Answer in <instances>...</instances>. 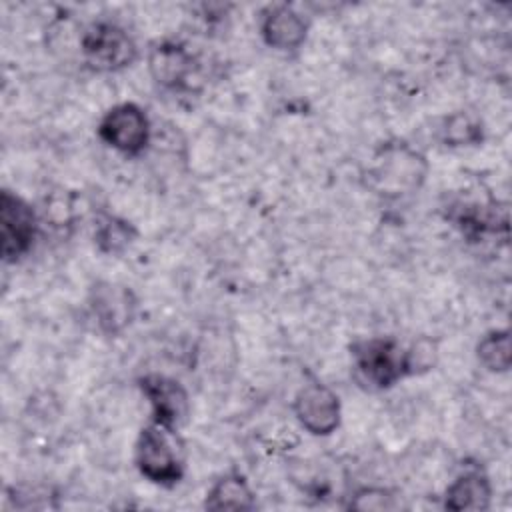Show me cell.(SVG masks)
<instances>
[{
  "instance_id": "obj_1",
  "label": "cell",
  "mask_w": 512,
  "mask_h": 512,
  "mask_svg": "<svg viewBox=\"0 0 512 512\" xmlns=\"http://www.w3.org/2000/svg\"><path fill=\"white\" fill-rule=\"evenodd\" d=\"M428 176L424 154L404 140L382 144L372 156L366 178L368 186L382 198H402L418 192Z\"/></svg>"
},
{
  "instance_id": "obj_2",
  "label": "cell",
  "mask_w": 512,
  "mask_h": 512,
  "mask_svg": "<svg viewBox=\"0 0 512 512\" xmlns=\"http://www.w3.org/2000/svg\"><path fill=\"white\" fill-rule=\"evenodd\" d=\"M134 462L146 480L160 486L178 484L186 470V454L176 428L150 420L136 438Z\"/></svg>"
},
{
  "instance_id": "obj_3",
  "label": "cell",
  "mask_w": 512,
  "mask_h": 512,
  "mask_svg": "<svg viewBox=\"0 0 512 512\" xmlns=\"http://www.w3.org/2000/svg\"><path fill=\"white\" fill-rule=\"evenodd\" d=\"M354 380L366 390H386L406 378L404 348L394 338L374 336L350 344Z\"/></svg>"
},
{
  "instance_id": "obj_4",
  "label": "cell",
  "mask_w": 512,
  "mask_h": 512,
  "mask_svg": "<svg viewBox=\"0 0 512 512\" xmlns=\"http://www.w3.org/2000/svg\"><path fill=\"white\" fill-rule=\"evenodd\" d=\"M80 56L96 72H118L136 62L138 48L122 26L110 20H98L82 30Z\"/></svg>"
},
{
  "instance_id": "obj_5",
  "label": "cell",
  "mask_w": 512,
  "mask_h": 512,
  "mask_svg": "<svg viewBox=\"0 0 512 512\" xmlns=\"http://www.w3.org/2000/svg\"><path fill=\"white\" fill-rule=\"evenodd\" d=\"M98 136L120 154L138 156L150 144L152 126L146 110L134 102H122L102 116Z\"/></svg>"
},
{
  "instance_id": "obj_6",
  "label": "cell",
  "mask_w": 512,
  "mask_h": 512,
  "mask_svg": "<svg viewBox=\"0 0 512 512\" xmlns=\"http://www.w3.org/2000/svg\"><path fill=\"white\" fill-rule=\"evenodd\" d=\"M38 234V218L34 208L12 194L2 190L0 194V240L4 262H16L26 256Z\"/></svg>"
},
{
  "instance_id": "obj_7",
  "label": "cell",
  "mask_w": 512,
  "mask_h": 512,
  "mask_svg": "<svg viewBox=\"0 0 512 512\" xmlns=\"http://www.w3.org/2000/svg\"><path fill=\"white\" fill-rule=\"evenodd\" d=\"M148 72L160 88L184 92L192 90V82L198 80V62L186 44L158 40L148 50Z\"/></svg>"
},
{
  "instance_id": "obj_8",
  "label": "cell",
  "mask_w": 512,
  "mask_h": 512,
  "mask_svg": "<svg viewBox=\"0 0 512 512\" xmlns=\"http://www.w3.org/2000/svg\"><path fill=\"white\" fill-rule=\"evenodd\" d=\"M292 408L300 426L312 436H330L340 426V398L320 380L306 382L294 396Z\"/></svg>"
},
{
  "instance_id": "obj_9",
  "label": "cell",
  "mask_w": 512,
  "mask_h": 512,
  "mask_svg": "<svg viewBox=\"0 0 512 512\" xmlns=\"http://www.w3.org/2000/svg\"><path fill=\"white\" fill-rule=\"evenodd\" d=\"M136 308L138 300L128 286L98 282L90 290L92 316L96 318L98 328L108 336H116L126 330L134 320Z\"/></svg>"
},
{
  "instance_id": "obj_10",
  "label": "cell",
  "mask_w": 512,
  "mask_h": 512,
  "mask_svg": "<svg viewBox=\"0 0 512 512\" xmlns=\"http://www.w3.org/2000/svg\"><path fill=\"white\" fill-rule=\"evenodd\" d=\"M142 394L152 408V420L180 428L190 416V398L186 388L164 374H146L138 380Z\"/></svg>"
},
{
  "instance_id": "obj_11",
  "label": "cell",
  "mask_w": 512,
  "mask_h": 512,
  "mask_svg": "<svg viewBox=\"0 0 512 512\" xmlns=\"http://www.w3.org/2000/svg\"><path fill=\"white\" fill-rule=\"evenodd\" d=\"M260 36L278 52L298 50L308 36V20L290 4H270L260 14Z\"/></svg>"
},
{
  "instance_id": "obj_12",
  "label": "cell",
  "mask_w": 512,
  "mask_h": 512,
  "mask_svg": "<svg viewBox=\"0 0 512 512\" xmlns=\"http://www.w3.org/2000/svg\"><path fill=\"white\" fill-rule=\"evenodd\" d=\"M492 500L490 478L480 470L472 468L460 474L444 492V508L448 510H488Z\"/></svg>"
},
{
  "instance_id": "obj_13",
  "label": "cell",
  "mask_w": 512,
  "mask_h": 512,
  "mask_svg": "<svg viewBox=\"0 0 512 512\" xmlns=\"http://www.w3.org/2000/svg\"><path fill=\"white\" fill-rule=\"evenodd\" d=\"M204 508L206 510H254L256 496L242 474L230 472L220 476L212 484V488L206 494Z\"/></svg>"
},
{
  "instance_id": "obj_14",
  "label": "cell",
  "mask_w": 512,
  "mask_h": 512,
  "mask_svg": "<svg viewBox=\"0 0 512 512\" xmlns=\"http://www.w3.org/2000/svg\"><path fill=\"white\" fill-rule=\"evenodd\" d=\"M136 228L114 214L100 212L94 222V244L102 254H122L136 240Z\"/></svg>"
},
{
  "instance_id": "obj_15",
  "label": "cell",
  "mask_w": 512,
  "mask_h": 512,
  "mask_svg": "<svg viewBox=\"0 0 512 512\" xmlns=\"http://www.w3.org/2000/svg\"><path fill=\"white\" fill-rule=\"evenodd\" d=\"M442 142L450 148L478 146L484 140V122L472 110H456L440 126Z\"/></svg>"
},
{
  "instance_id": "obj_16",
  "label": "cell",
  "mask_w": 512,
  "mask_h": 512,
  "mask_svg": "<svg viewBox=\"0 0 512 512\" xmlns=\"http://www.w3.org/2000/svg\"><path fill=\"white\" fill-rule=\"evenodd\" d=\"M476 358L488 372H508L512 364L510 332L490 330L476 344Z\"/></svg>"
},
{
  "instance_id": "obj_17",
  "label": "cell",
  "mask_w": 512,
  "mask_h": 512,
  "mask_svg": "<svg viewBox=\"0 0 512 512\" xmlns=\"http://www.w3.org/2000/svg\"><path fill=\"white\" fill-rule=\"evenodd\" d=\"M438 362V344L432 338H418L404 350L406 376H420L430 372Z\"/></svg>"
},
{
  "instance_id": "obj_18",
  "label": "cell",
  "mask_w": 512,
  "mask_h": 512,
  "mask_svg": "<svg viewBox=\"0 0 512 512\" xmlns=\"http://www.w3.org/2000/svg\"><path fill=\"white\" fill-rule=\"evenodd\" d=\"M348 508H352V510H392V508H396V502H394V496L390 490L378 488V486H364V488H358L350 496Z\"/></svg>"
}]
</instances>
